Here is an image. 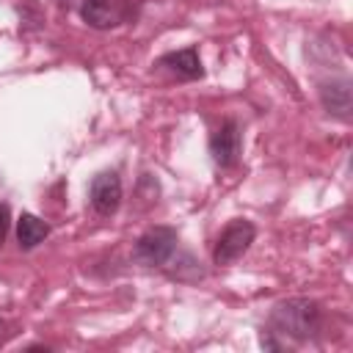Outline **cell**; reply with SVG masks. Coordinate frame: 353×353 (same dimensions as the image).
I'll use <instances>...</instances> for the list:
<instances>
[{"instance_id": "obj_11", "label": "cell", "mask_w": 353, "mask_h": 353, "mask_svg": "<svg viewBox=\"0 0 353 353\" xmlns=\"http://www.w3.org/2000/svg\"><path fill=\"white\" fill-rule=\"evenodd\" d=\"M3 328H6V323L0 320V342H3Z\"/></svg>"}, {"instance_id": "obj_8", "label": "cell", "mask_w": 353, "mask_h": 353, "mask_svg": "<svg viewBox=\"0 0 353 353\" xmlns=\"http://www.w3.org/2000/svg\"><path fill=\"white\" fill-rule=\"evenodd\" d=\"M50 234V223L41 221L39 215L33 212H22L19 221H17V240H19V248L30 251L36 248L39 243H44V237Z\"/></svg>"}, {"instance_id": "obj_5", "label": "cell", "mask_w": 353, "mask_h": 353, "mask_svg": "<svg viewBox=\"0 0 353 353\" xmlns=\"http://www.w3.org/2000/svg\"><path fill=\"white\" fill-rule=\"evenodd\" d=\"M88 201H91L97 215H102V218L113 215L121 204V179H119V174L116 171H99L91 179Z\"/></svg>"}, {"instance_id": "obj_4", "label": "cell", "mask_w": 353, "mask_h": 353, "mask_svg": "<svg viewBox=\"0 0 353 353\" xmlns=\"http://www.w3.org/2000/svg\"><path fill=\"white\" fill-rule=\"evenodd\" d=\"M77 11L85 25L97 30H108L127 19L130 6L127 0H77Z\"/></svg>"}, {"instance_id": "obj_1", "label": "cell", "mask_w": 353, "mask_h": 353, "mask_svg": "<svg viewBox=\"0 0 353 353\" xmlns=\"http://www.w3.org/2000/svg\"><path fill=\"white\" fill-rule=\"evenodd\" d=\"M320 325V306L309 298L279 301L270 312V328L292 339H309Z\"/></svg>"}, {"instance_id": "obj_9", "label": "cell", "mask_w": 353, "mask_h": 353, "mask_svg": "<svg viewBox=\"0 0 353 353\" xmlns=\"http://www.w3.org/2000/svg\"><path fill=\"white\" fill-rule=\"evenodd\" d=\"M160 63H163V66H168V69H171V72H176V74L188 77V80H196V77H201V74H204L201 61H199V52H196L193 47H185V50L168 52V55H163V58H160Z\"/></svg>"}, {"instance_id": "obj_2", "label": "cell", "mask_w": 353, "mask_h": 353, "mask_svg": "<svg viewBox=\"0 0 353 353\" xmlns=\"http://www.w3.org/2000/svg\"><path fill=\"white\" fill-rule=\"evenodd\" d=\"M254 237H256L254 223H251V221H243V218H234V221L221 232V237H218V243H215V248H212V262L221 265V268L237 262V259L248 251V245L254 243Z\"/></svg>"}, {"instance_id": "obj_7", "label": "cell", "mask_w": 353, "mask_h": 353, "mask_svg": "<svg viewBox=\"0 0 353 353\" xmlns=\"http://www.w3.org/2000/svg\"><path fill=\"white\" fill-rule=\"evenodd\" d=\"M320 99H323V108L339 119H347L350 116V83L347 80H331V83H323L320 88Z\"/></svg>"}, {"instance_id": "obj_3", "label": "cell", "mask_w": 353, "mask_h": 353, "mask_svg": "<svg viewBox=\"0 0 353 353\" xmlns=\"http://www.w3.org/2000/svg\"><path fill=\"white\" fill-rule=\"evenodd\" d=\"M174 248H176V232L171 226H152L138 237L132 256H135V262L154 268V265H165L171 259Z\"/></svg>"}, {"instance_id": "obj_6", "label": "cell", "mask_w": 353, "mask_h": 353, "mask_svg": "<svg viewBox=\"0 0 353 353\" xmlns=\"http://www.w3.org/2000/svg\"><path fill=\"white\" fill-rule=\"evenodd\" d=\"M240 149H243V141H240V127L237 121L226 119L210 138V154L212 160L221 165V168H229L240 160Z\"/></svg>"}, {"instance_id": "obj_10", "label": "cell", "mask_w": 353, "mask_h": 353, "mask_svg": "<svg viewBox=\"0 0 353 353\" xmlns=\"http://www.w3.org/2000/svg\"><path fill=\"white\" fill-rule=\"evenodd\" d=\"M8 226H11V212H8V204L0 201V245H3V240L8 234Z\"/></svg>"}]
</instances>
